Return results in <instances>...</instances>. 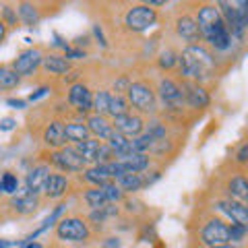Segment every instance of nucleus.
Wrapping results in <instances>:
<instances>
[{
    "label": "nucleus",
    "mask_w": 248,
    "mask_h": 248,
    "mask_svg": "<svg viewBox=\"0 0 248 248\" xmlns=\"http://www.w3.org/2000/svg\"><path fill=\"white\" fill-rule=\"evenodd\" d=\"M215 56L209 52L205 46H186L180 52V62H178V71L182 79L190 81H205L215 73Z\"/></svg>",
    "instance_id": "nucleus-1"
},
{
    "label": "nucleus",
    "mask_w": 248,
    "mask_h": 248,
    "mask_svg": "<svg viewBox=\"0 0 248 248\" xmlns=\"http://www.w3.org/2000/svg\"><path fill=\"white\" fill-rule=\"evenodd\" d=\"M50 161L58 170L62 172H71V174H77V172H85L87 170V159L83 157V153L77 149L75 145H64L62 149H54L50 153Z\"/></svg>",
    "instance_id": "nucleus-2"
},
{
    "label": "nucleus",
    "mask_w": 248,
    "mask_h": 248,
    "mask_svg": "<svg viewBox=\"0 0 248 248\" xmlns=\"http://www.w3.org/2000/svg\"><path fill=\"white\" fill-rule=\"evenodd\" d=\"M157 19H159L157 9H153L149 4H135L124 15V25H126L128 31L143 33V31L151 29L157 23Z\"/></svg>",
    "instance_id": "nucleus-3"
},
{
    "label": "nucleus",
    "mask_w": 248,
    "mask_h": 248,
    "mask_svg": "<svg viewBox=\"0 0 248 248\" xmlns=\"http://www.w3.org/2000/svg\"><path fill=\"white\" fill-rule=\"evenodd\" d=\"M126 97H128L130 106L141 114H153L157 110V93L143 81H137L130 85L126 91Z\"/></svg>",
    "instance_id": "nucleus-4"
},
{
    "label": "nucleus",
    "mask_w": 248,
    "mask_h": 248,
    "mask_svg": "<svg viewBox=\"0 0 248 248\" xmlns=\"http://www.w3.org/2000/svg\"><path fill=\"white\" fill-rule=\"evenodd\" d=\"M174 31L178 40H182L186 46H197L203 40V31L199 27L197 17H192L190 13H178L174 19Z\"/></svg>",
    "instance_id": "nucleus-5"
},
{
    "label": "nucleus",
    "mask_w": 248,
    "mask_h": 248,
    "mask_svg": "<svg viewBox=\"0 0 248 248\" xmlns=\"http://www.w3.org/2000/svg\"><path fill=\"white\" fill-rule=\"evenodd\" d=\"M56 236L60 240H66V242H85V240H89L91 232L81 217H64L56 226Z\"/></svg>",
    "instance_id": "nucleus-6"
},
{
    "label": "nucleus",
    "mask_w": 248,
    "mask_h": 248,
    "mask_svg": "<svg viewBox=\"0 0 248 248\" xmlns=\"http://www.w3.org/2000/svg\"><path fill=\"white\" fill-rule=\"evenodd\" d=\"M157 97L161 99L164 108L172 112H180L184 108V93H182V87L178 85L174 79H161L159 85H157Z\"/></svg>",
    "instance_id": "nucleus-7"
},
{
    "label": "nucleus",
    "mask_w": 248,
    "mask_h": 248,
    "mask_svg": "<svg viewBox=\"0 0 248 248\" xmlns=\"http://www.w3.org/2000/svg\"><path fill=\"white\" fill-rule=\"evenodd\" d=\"M93 93L87 85L83 83H73L68 87V93H66V102L71 108H75L77 114L81 116H89L93 112Z\"/></svg>",
    "instance_id": "nucleus-8"
},
{
    "label": "nucleus",
    "mask_w": 248,
    "mask_h": 248,
    "mask_svg": "<svg viewBox=\"0 0 248 248\" xmlns=\"http://www.w3.org/2000/svg\"><path fill=\"white\" fill-rule=\"evenodd\" d=\"M44 56L46 54L40 50V48H29V50H23L17 58L13 60V68L17 71L21 77H31L37 68L42 66L44 62Z\"/></svg>",
    "instance_id": "nucleus-9"
},
{
    "label": "nucleus",
    "mask_w": 248,
    "mask_h": 248,
    "mask_svg": "<svg viewBox=\"0 0 248 248\" xmlns=\"http://www.w3.org/2000/svg\"><path fill=\"white\" fill-rule=\"evenodd\" d=\"M195 17H197V21H199L201 31H203V40H205L207 33H211L217 23L223 21L221 11L217 9V4L211 2V0H203V2L197 6V15H195Z\"/></svg>",
    "instance_id": "nucleus-10"
},
{
    "label": "nucleus",
    "mask_w": 248,
    "mask_h": 248,
    "mask_svg": "<svg viewBox=\"0 0 248 248\" xmlns=\"http://www.w3.org/2000/svg\"><path fill=\"white\" fill-rule=\"evenodd\" d=\"M201 240L207 246H219V244H230V226H226L221 219H211L205 223L203 232H201Z\"/></svg>",
    "instance_id": "nucleus-11"
},
{
    "label": "nucleus",
    "mask_w": 248,
    "mask_h": 248,
    "mask_svg": "<svg viewBox=\"0 0 248 248\" xmlns=\"http://www.w3.org/2000/svg\"><path fill=\"white\" fill-rule=\"evenodd\" d=\"M180 87H182V93H184V102H186V106L195 108V110H199V108H207V106H209V93H207V89H205L199 81L182 79Z\"/></svg>",
    "instance_id": "nucleus-12"
},
{
    "label": "nucleus",
    "mask_w": 248,
    "mask_h": 248,
    "mask_svg": "<svg viewBox=\"0 0 248 248\" xmlns=\"http://www.w3.org/2000/svg\"><path fill=\"white\" fill-rule=\"evenodd\" d=\"M205 42L209 44V48L215 50V52H228L236 40H234V35H232L228 23L221 21V23H217V25L213 27L211 33L205 35Z\"/></svg>",
    "instance_id": "nucleus-13"
},
{
    "label": "nucleus",
    "mask_w": 248,
    "mask_h": 248,
    "mask_svg": "<svg viewBox=\"0 0 248 248\" xmlns=\"http://www.w3.org/2000/svg\"><path fill=\"white\" fill-rule=\"evenodd\" d=\"M114 128L120 130L122 135H126L128 139H137L145 133V120L139 114H124L114 118Z\"/></svg>",
    "instance_id": "nucleus-14"
},
{
    "label": "nucleus",
    "mask_w": 248,
    "mask_h": 248,
    "mask_svg": "<svg viewBox=\"0 0 248 248\" xmlns=\"http://www.w3.org/2000/svg\"><path fill=\"white\" fill-rule=\"evenodd\" d=\"M44 143L50 149H62L68 141H66V122L62 120H52L44 130Z\"/></svg>",
    "instance_id": "nucleus-15"
},
{
    "label": "nucleus",
    "mask_w": 248,
    "mask_h": 248,
    "mask_svg": "<svg viewBox=\"0 0 248 248\" xmlns=\"http://www.w3.org/2000/svg\"><path fill=\"white\" fill-rule=\"evenodd\" d=\"M219 209L230 217L232 223H240V226L248 228V205L244 201H236V199L221 201Z\"/></svg>",
    "instance_id": "nucleus-16"
},
{
    "label": "nucleus",
    "mask_w": 248,
    "mask_h": 248,
    "mask_svg": "<svg viewBox=\"0 0 248 248\" xmlns=\"http://www.w3.org/2000/svg\"><path fill=\"white\" fill-rule=\"evenodd\" d=\"M50 176H52L50 166H46V164L35 166L33 170H29V174L25 178V188L29 192H33V195H40V192H44L46 182H48Z\"/></svg>",
    "instance_id": "nucleus-17"
},
{
    "label": "nucleus",
    "mask_w": 248,
    "mask_h": 248,
    "mask_svg": "<svg viewBox=\"0 0 248 248\" xmlns=\"http://www.w3.org/2000/svg\"><path fill=\"white\" fill-rule=\"evenodd\" d=\"M11 207L17 215H31L40 207V199H37V195H33V192H29L25 188L23 192H19V195H15L11 199Z\"/></svg>",
    "instance_id": "nucleus-18"
},
{
    "label": "nucleus",
    "mask_w": 248,
    "mask_h": 248,
    "mask_svg": "<svg viewBox=\"0 0 248 248\" xmlns=\"http://www.w3.org/2000/svg\"><path fill=\"white\" fill-rule=\"evenodd\" d=\"M85 122H87L91 135L95 137V139H102V141H108V139L112 137V133H114V122H110L102 114L93 112V114L87 116V120H85Z\"/></svg>",
    "instance_id": "nucleus-19"
},
{
    "label": "nucleus",
    "mask_w": 248,
    "mask_h": 248,
    "mask_svg": "<svg viewBox=\"0 0 248 248\" xmlns=\"http://www.w3.org/2000/svg\"><path fill=\"white\" fill-rule=\"evenodd\" d=\"M15 9H17V13H19L21 23L23 25H27V27H35L44 17L42 9L33 2V0H19Z\"/></svg>",
    "instance_id": "nucleus-20"
},
{
    "label": "nucleus",
    "mask_w": 248,
    "mask_h": 248,
    "mask_svg": "<svg viewBox=\"0 0 248 248\" xmlns=\"http://www.w3.org/2000/svg\"><path fill=\"white\" fill-rule=\"evenodd\" d=\"M42 68L48 75H56V77H62L71 71V60L62 54H46L44 56V62H42Z\"/></svg>",
    "instance_id": "nucleus-21"
},
{
    "label": "nucleus",
    "mask_w": 248,
    "mask_h": 248,
    "mask_svg": "<svg viewBox=\"0 0 248 248\" xmlns=\"http://www.w3.org/2000/svg\"><path fill=\"white\" fill-rule=\"evenodd\" d=\"M68 178L62 176V174H52L46 182V188H44V195L46 199H52V201H58L62 199L68 192Z\"/></svg>",
    "instance_id": "nucleus-22"
},
{
    "label": "nucleus",
    "mask_w": 248,
    "mask_h": 248,
    "mask_svg": "<svg viewBox=\"0 0 248 248\" xmlns=\"http://www.w3.org/2000/svg\"><path fill=\"white\" fill-rule=\"evenodd\" d=\"M93 135L87 126V122H81V120H71L66 122V141L71 145L77 143H83V141H89Z\"/></svg>",
    "instance_id": "nucleus-23"
},
{
    "label": "nucleus",
    "mask_w": 248,
    "mask_h": 248,
    "mask_svg": "<svg viewBox=\"0 0 248 248\" xmlns=\"http://www.w3.org/2000/svg\"><path fill=\"white\" fill-rule=\"evenodd\" d=\"M108 145H110L112 149H114V153H116V159L126 157V155L135 153V149H133V139H128L126 135H122L120 130H116V128H114L112 137L108 139Z\"/></svg>",
    "instance_id": "nucleus-24"
},
{
    "label": "nucleus",
    "mask_w": 248,
    "mask_h": 248,
    "mask_svg": "<svg viewBox=\"0 0 248 248\" xmlns=\"http://www.w3.org/2000/svg\"><path fill=\"white\" fill-rule=\"evenodd\" d=\"M228 195L236 201H248V178L244 174H236L228 180Z\"/></svg>",
    "instance_id": "nucleus-25"
},
{
    "label": "nucleus",
    "mask_w": 248,
    "mask_h": 248,
    "mask_svg": "<svg viewBox=\"0 0 248 248\" xmlns=\"http://www.w3.org/2000/svg\"><path fill=\"white\" fill-rule=\"evenodd\" d=\"M83 178H85V182H89V184H93V186H106V184L114 182L112 176L108 174V170H106L104 164H97V166L87 168V170L83 172Z\"/></svg>",
    "instance_id": "nucleus-26"
},
{
    "label": "nucleus",
    "mask_w": 248,
    "mask_h": 248,
    "mask_svg": "<svg viewBox=\"0 0 248 248\" xmlns=\"http://www.w3.org/2000/svg\"><path fill=\"white\" fill-rule=\"evenodd\" d=\"M120 161L126 168V174H143L147 168H149V157H147L145 153H130L126 157H120Z\"/></svg>",
    "instance_id": "nucleus-27"
},
{
    "label": "nucleus",
    "mask_w": 248,
    "mask_h": 248,
    "mask_svg": "<svg viewBox=\"0 0 248 248\" xmlns=\"http://www.w3.org/2000/svg\"><path fill=\"white\" fill-rule=\"evenodd\" d=\"M116 184H118L124 192H139L141 188H145V186H147L145 176H143V174H137V172L120 176L118 180H116Z\"/></svg>",
    "instance_id": "nucleus-28"
},
{
    "label": "nucleus",
    "mask_w": 248,
    "mask_h": 248,
    "mask_svg": "<svg viewBox=\"0 0 248 248\" xmlns=\"http://www.w3.org/2000/svg\"><path fill=\"white\" fill-rule=\"evenodd\" d=\"M19 83H21V75L15 71L13 66H9V64L0 66V89H2V91L17 89Z\"/></svg>",
    "instance_id": "nucleus-29"
},
{
    "label": "nucleus",
    "mask_w": 248,
    "mask_h": 248,
    "mask_svg": "<svg viewBox=\"0 0 248 248\" xmlns=\"http://www.w3.org/2000/svg\"><path fill=\"white\" fill-rule=\"evenodd\" d=\"M83 201L91 209L110 203V199H108V192H106V186H93V188H87V190H85V195H83Z\"/></svg>",
    "instance_id": "nucleus-30"
},
{
    "label": "nucleus",
    "mask_w": 248,
    "mask_h": 248,
    "mask_svg": "<svg viewBox=\"0 0 248 248\" xmlns=\"http://www.w3.org/2000/svg\"><path fill=\"white\" fill-rule=\"evenodd\" d=\"M130 102H128V97L124 95V93H112V102H110V114L108 116H112V120L114 118H118V116H124V114H130Z\"/></svg>",
    "instance_id": "nucleus-31"
},
{
    "label": "nucleus",
    "mask_w": 248,
    "mask_h": 248,
    "mask_svg": "<svg viewBox=\"0 0 248 248\" xmlns=\"http://www.w3.org/2000/svg\"><path fill=\"white\" fill-rule=\"evenodd\" d=\"M180 62V52H176L172 48H166L157 54V66L161 71H174Z\"/></svg>",
    "instance_id": "nucleus-32"
},
{
    "label": "nucleus",
    "mask_w": 248,
    "mask_h": 248,
    "mask_svg": "<svg viewBox=\"0 0 248 248\" xmlns=\"http://www.w3.org/2000/svg\"><path fill=\"white\" fill-rule=\"evenodd\" d=\"M110 102H112V93L110 91H106V89L95 91V95H93V112L108 116L110 114Z\"/></svg>",
    "instance_id": "nucleus-33"
},
{
    "label": "nucleus",
    "mask_w": 248,
    "mask_h": 248,
    "mask_svg": "<svg viewBox=\"0 0 248 248\" xmlns=\"http://www.w3.org/2000/svg\"><path fill=\"white\" fill-rule=\"evenodd\" d=\"M118 215V207H116L114 203H106L102 207H95L91 209V219L97 221V223H104L106 219H110V217H116Z\"/></svg>",
    "instance_id": "nucleus-34"
},
{
    "label": "nucleus",
    "mask_w": 248,
    "mask_h": 248,
    "mask_svg": "<svg viewBox=\"0 0 248 248\" xmlns=\"http://www.w3.org/2000/svg\"><path fill=\"white\" fill-rule=\"evenodd\" d=\"M0 188H2L4 195L15 197V195H17V190H19V178L15 176L13 172H4L2 180H0Z\"/></svg>",
    "instance_id": "nucleus-35"
},
{
    "label": "nucleus",
    "mask_w": 248,
    "mask_h": 248,
    "mask_svg": "<svg viewBox=\"0 0 248 248\" xmlns=\"http://www.w3.org/2000/svg\"><path fill=\"white\" fill-rule=\"evenodd\" d=\"M2 23H6L9 27H19L17 23H21L17 9H13V6H9L6 2L2 4Z\"/></svg>",
    "instance_id": "nucleus-36"
},
{
    "label": "nucleus",
    "mask_w": 248,
    "mask_h": 248,
    "mask_svg": "<svg viewBox=\"0 0 248 248\" xmlns=\"http://www.w3.org/2000/svg\"><path fill=\"white\" fill-rule=\"evenodd\" d=\"M246 234H248V228L240 226V223H232V226H230V238L234 240V242H240V240H242Z\"/></svg>",
    "instance_id": "nucleus-37"
},
{
    "label": "nucleus",
    "mask_w": 248,
    "mask_h": 248,
    "mask_svg": "<svg viewBox=\"0 0 248 248\" xmlns=\"http://www.w3.org/2000/svg\"><path fill=\"white\" fill-rule=\"evenodd\" d=\"M236 164L238 166H248V143H242L236 151Z\"/></svg>",
    "instance_id": "nucleus-38"
},
{
    "label": "nucleus",
    "mask_w": 248,
    "mask_h": 248,
    "mask_svg": "<svg viewBox=\"0 0 248 248\" xmlns=\"http://www.w3.org/2000/svg\"><path fill=\"white\" fill-rule=\"evenodd\" d=\"M64 56L68 60H83L85 58V50H79V48H66L64 50Z\"/></svg>",
    "instance_id": "nucleus-39"
},
{
    "label": "nucleus",
    "mask_w": 248,
    "mask_h": 248,
    "mask_svg": "<svg viewBox=\"0 0 248 248\" xmlns=\"http://www.w3.org/2000/svg\"><path fill=\"white\" fill-rule=\"evenodd\" d=\"M170 0H141V4H149L153 9H159V6H166Z\"/></svg>",
    "instance_id": "nucleus-40"
},
{
    "label": "nucleus",
    "mask_w": 248,
    "mask_h": 248,
    "mask_svg": "<svg viewBox=\"0 0 248 248\" xmlns=\"http://www.w3.org/2000/svg\"><path fill=\"white\" fill-rule=\"evenodd\" d=\"M6 104L11 108H17V110H23L25 108V99H6Z\"/></svg>",
    "instance_id": "nucleus-41"
},
{
    "label": "nucleus",
    "mask_w": 248,
    "mask_h": 248,
    "mask_svg": "<svg viewBox=\"0 0 248 248\" xmlns=\"http://www.w3.org/2000/svg\"><path fill=\"white\" fill-rule=\"evenodd\" d=\"M15 126V120L13 118H2V126H0V128H2V130H11Z\"/></svg>",
    "instance_id": "nucleus-42"
},
{
    "label": "nucleus",
    "mask_w": 248,
    "mask_h": 248,
    "mask_svg": "<svg viewBox=\"0 0 248 248\" xmlns=\"http://www.w3.org/2000/svg\"><path fill=\"white\" fill-rule=\"evenodd\" d=\"M21 248H44V246L37 244V242H33V240H25V242L21 244Z\"/></svg>",
    "instance_id": "nucleus-43"
},
{
    "label": "nucleus",
    "mask_w": 248,
    "mask_h": 248,
    "mask_svg": "<svg viewBox=\"0 0 248 248\" xmlns=\"http://www.w3.org/2000/svg\"><path fill=\"white\" fill-rule=\"evenodd\" d=\"M110 242H106L104 244V248H118L120 246V242H118V238H108Z\"/></svg>",
    "instance_id": "nucleus-44"
},
{
    "label": "nucleus",
    "mask_w": 248,
    "mask_h": 248,
    "mask_svg": "<svg viewBox=\"0 0 248 248\" xmlns=\"http://www.w3.org/2000/svg\"><path fill=\"white\" fill-rule=\"evenodd\" d=\"M44 93H46V89H37L35 93H31V95H29V99H31V102H33V99H37V97H42V95H44Z\"/></svg>",
    "instance_id": "nucleus-45"
},
{
    "label": "nucleus",
    "mask_w": 248,
    "mask_h": 248,
    "mask_svg": "<svg viewBox=\"0 0 248 248\" xmlns=\"http://www.w3.org/2000/svg\"><path fill=\"white\" fill-rule=\"evenodd\" d=\"M209 248H232L230 244H219V246H209Z\"/></svg>",
    "instance_id": "nucleus-46"
},
{
    "label": "nucleus",
    "mask_w": 248,
    "mask_h": 248,
    "mask_svg": "<svg viewBox=\"0 0 248 248\" xmlns=\"http://www.w3.org/2000/svg\"><path fill=\"white\" fill-rule=\"evenodd\" d=\"M246 35H248V23H246Z\"/></svg>",
    "instance_id": "nucleus-47"
},
{
    "label": "nucleus",
    "mask_w": 248,
    "mask_h": 248,
    "mask_svg": "<svg viewBox=\"0 0 248 248\" xmlns=\"http://www.w3.org/2000/svg\"><path fill=\"white\" fill-rule=\"evenodd\" d=\"M246 205H248V201H246Z\"/></svg>",
    "instance_id": "nucleus-48"
}]
</instances>
